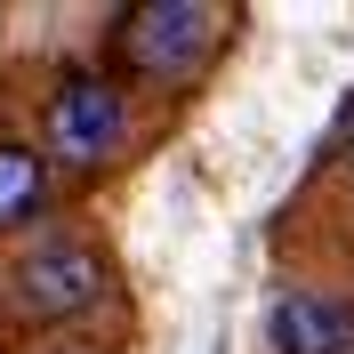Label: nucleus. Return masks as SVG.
Here are the masks:
<instances>
[{"mask_svg":"<svg viewBox=\"0 0 354 354\" xmlns=\"http://www.w3.org/2000/svg\"><path fill=\"white\" fill-rule=\"evenodd\" d=\"M48 201V161L32 145H0V234L8 225H32Z\"/></svg>","mask_w":354,"mask_h":354,"instance_id":"39448f33","label":"nucleus"},{"mask_svg":"<svg viewBox=\"0 0 354 354\" xmlns=\"http://www.w3.org/2000/svg\"><path fill=\"white\" fill-rule=\"evenodd\" d=\"M105 298V258L73 234H41L32 250L8 258V306L32 322H73Z\"/></svg>","mask_w":354,"mask_h":354,"instance_id":"f257e3e1","label":"nucleus"},{"mask_svg":"<svg viewBox=\"0 0 354 354\" xmlns=\"http://www.w3.org/2000/svg\"><path fill=\"white\" fill-rule=\"evenodd\" d=\"M48 354H88V346H48Z\"/></svg>","mask_w":354,"mask_h":354,"instance_id":"423d86ee","label":"nucleus"},{"mask_svg":"<svg viewBox=\"0 0 354 354\" xmlns=\"http://www.w3.org/2000/svg\"><path fill=\"white\" fill-rule=\"evenodd\" d=\"M274 354H354V306H338L322 290L274 298Z\"/></svg>","mask_w":354,"mask_h":354,"instance_id":"20e7f679","label":"nucleus"},{"mask_svg":"<svg viewBox=\"0 0 354 354\" xmlns=\"http://www.w3.org/2000/svg\"><path fill=\"white\" fill-rule=\"evenodd\" d=\"M129 145V105L105 73H65L57 97H48V153L65 169H97Z\"/></svg>","mask_w":354,"mask_h":354,"instance_id":"f03ea898","label":"nucleus"},{"mask_svg":"<svg viewBox=\"0 0 354 354\" xmlns=\"http://www.w3.org/2000/svg\"><path fill=\"white\" fill-rule=\"evenodd\" d=\"M225 8L209 0H161V8H129L121 17V57H129L145 81H177V73L201 65V48L218 41Z\"/></svg>","mask_w":354,"mask_h":354,"instance_id":"7ed1b4c3","label":"nucleus"}]
</instances>
